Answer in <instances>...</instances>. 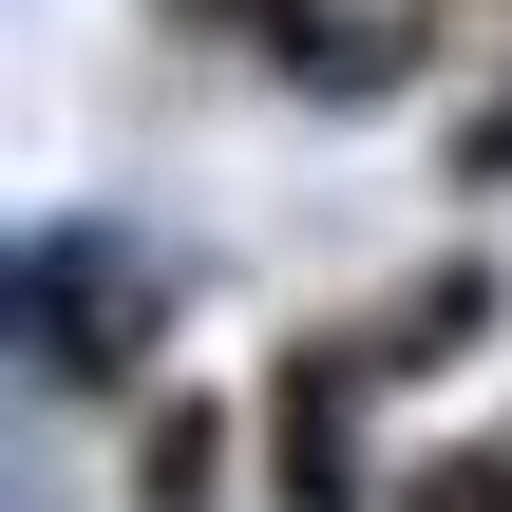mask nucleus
<instances>
[{
  "label": "nucleus",
  "instance_id": "nucleus-1",
  "mask_svg": "<svg viewBox=\"0 0 512 512\" xmlns=\"http://www.w3.org/2000/svg\"><path fill=\"white\" fill-rule=\"evenodd\" d=\"M361 399H380V361H361L342 323L266 361V494H285V512H380V494H361Z\"/></svg>",
  "mask_w": 512,
  "mask_h": 512
},
{
  "label": "nucleus",
  "instance_id": "nucleus-2",
  "mask_svg": "<svg viewBox=\"0 0 512 512\" xmlns=\"http://www.w3.org/2000/svg\"><path fill=\"white\" fill-rule=\"evenodd\" d=\"M475 323H494V266H475V247H437V266H418V285H399V304H361V323H342V342H361V361H380V380H418V361H456V342H475Z\"/></svg>",
  "mask_w": 512,
  "mask_h": 512
},
{
  "label": "nucleus",
  "instance_id": "nucleus-3",
  "mask_svg": "<svg viewBox=\"0 0 512 512\" xmlns=\"http://www.w3.org/2000/svg\"><path fill=\"white\" fill-rule=\"evenodd\" d=\"M228 494V418L209 399H152V437H133V512H209Z\"/></svg>",
  "mask_w": 512,
  "mask_h": 512
},
{
  "label": "nucleus",
  "instance_id": "nucleus-4",
  "mask_svg": "<svg viewBox=\"0 0 512 512\" xmlns=\"http://www.w3.org/2000/svg\"><path fill=\"white\" fill-rule=\"evenodd\" d=\"M399 512H512V437H456V456H418Z\"/></svg>",
  "mask_w": 512,
  "mask_h": 512
},
{
  "label": "nucleus",
  "instance_id": "nucleus-5",
  "mask_svg": "<svg viewBox=\"0 0 512 512\" xmlns=\"http://www.w3.org/2000/svg\"><path fill=\"white\" fill-rule=\"evenodd\" d=\"M190 19H228V38H304V0H190Z\"/></svg>",
  "mask_w": 512,
  "mask_h": 512
}]
</instances>
